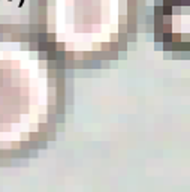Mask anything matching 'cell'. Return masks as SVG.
<instances>
[{
  "instance_id": "obj_1",
  "label": "cell",
  "mask_w": 190,
  "mask_h": 192,
  "mask_svg": "<svg viewBox=\"0 0 190 192\" xmlns=\"http://www.w3.org/2000/svg\"><path fill=\"white\" fill-rule=\"evenodd\" d=\"M23 5H24V0H20V3H18V6H20V8H23Z\"/></svg>"
}]
</instances>
